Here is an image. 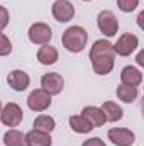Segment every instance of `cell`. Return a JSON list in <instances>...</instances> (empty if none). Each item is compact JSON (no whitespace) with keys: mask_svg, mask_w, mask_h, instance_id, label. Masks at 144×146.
Here are the masks:
<instances>
[{"mask_svg":"<svg viewBox=\"0 0 144 146\" xmlns=\"http://www.w3.org/2000/svg\"><path fill=\"white\" fill-rule=\"evenodd\" d=\"M90 61H92L93 72L97 75H108L115 63V53L112 44L105 39L95 41L90 49Z\"/></svg>","mask_w":144,"mask_h":146,"instance_id":"6da1fadb","label":"cell"},{"mask_svg":"<svg viewBox=\"0 0 144 146\" xmlns=\"http://www.w3.org/2000/svg\"><path fill=\"white\" fill-rule=\"evenodd\" d=\"M87 41H88V33L80 26L68 27L61 36V42L65 49H68L70 53H81L87 46Z\"/></svg>","mask_w":144,"mask_h":146,"instance_id":"7a4b0ae2","label":"cell"},{"mask_svg":"<svg viewBox=\"0 0 144 146\" xmlns=\"http://www.w3.org/2000/svg\"><path fill=\"white\" fill-rule=\"evenodd\" d=\"M24 119V112L22 109L15 104V102H9L5 107L0 110V121L2 124L9 126V127H17Z\"/></svg>","mask_w":144,"mask_h":146,"instance_id":"3957f363","label":"cell"},{"mask_svg":"<svg viewBox=\"0 0 144 146\" xmlns=\"http://www.w3.org/2000/svg\"><path fill=\"white\" fill-rule=\"evenodd\" d=\"M97 24H98V29L107 37L115 36L117 31H119V21H117L115 14L110 12V10H102L97 15Z\"/></svg>","mask_w":144,"mask_h":146,"instance_id":"277c9868","label":"cell"},{"mask_svg":"<svg viewBox=\"0 0 144 146\" xmlns=\"http://www.w3.org/2000/svg\"><path fill=\"white\" fill-rule=\"evenodd\" d=\"M137 46H139V39H137V36H134L131 33L122 34L115 44H112L114 53L119 56H129L131 53H134L137 49Z\"/></svg>","mask_w":144,"mask_h":146,"instance_id":"5b68a950","label":"cell"},{"mask_svg":"<svg viewBox=\"0 0 144 146\" xmlns=\"http://www.w3.org/2000/svg\"><path fill=\"white\" fill-rule=\"evenodd\" d=\"M63 87H65V80L59 73H44L41 76V88L49 95L61 94Z\"/></svg>","mask_w":144,"mask_h":146,"instance_id":"8992f818","label":"cell"},{"mask_svg":"<svg viewBox=\"0 0 144 146\" xmlns=\"http://www.w3.org/2000/svg\"><path fill=\"white\" fill-rule=\"evenodd\" d=\"M51 37H53V29L44 22H36L29 27V39L34 44H39V46L49 44Z\"/></svg>","mask_w":144,"mask_h":146,"instance_id":"52a82bcc","label":"cell"},{"mask_svg":"<svg viewBox=\"0 0 144 146\" xmlns=\"http://www.w3.org/2000/svg\"><path fill=\"white\" fill-rule=\"evenodd\" d=\"M27 106L29 109L34 110V112H42L51 106V95L46 94L42 88H36L29 94L27 97Z\"/></svg>","mask_w":144,"mask_h":146,"instance_id":"ba28073f","label":"cell"},{"mask_svg":"<svg viewBox=\"0 0 144 146\" xmlns=\"http://www.w3.org/2000/svg\"><path fill=\"white\" fill-rule=\"evenodd\" d=\"M51 12L58 22H70L75 15V7L70 0H56L53 3Z\"/></svg>","mask_w":144,"mask_h":146,"instance_id":"9c48e42d","label":"cell"},{"mask_svg":"<svg viewBox=\"0 0 144 146\" xmlns=\"http://www.w3.org/2000/svg\"><path fill=\"white\" fill-rule=\"evenodd\" d=\"M107 136L115 146H132L136 141L134 133L126 127H112V129H108Z\"/></svg>","mask_w":144,"mask_h":146,"instance_id":"30bf717a","label":"cell"},{"mask_svg":"<svg viewBox=\"0 0 144 146\" xmlns=\"http://www.w3.org/2000/svg\"><path fill=\"white\" fill-rule=\"evenodd\" d=\"M7 82H9V85H10L15 92H22V90H26V88L29 87L31 78H29L27 73L22 72V70H14V72L9 73Z\"/></svg>","mask_w":144,"mask_h":146,"instance_id":"8fae6325","label":"cell"},{"mask_svg":"<svg viewBox=\"0 0 144 146\" xmlns=\"http://www.w3.org/2000/svg\"><path fill=\"white\" fill-rule=\"evenodd\" d=\"M58 58H59V54H58V49H56L54 46L42 44V46L39 48V51H37V61H39L41 65H46V66L54 65V63L58 61Z\"/></svg>","mask_w":144,"mask_h":146,"instance_id":"7c38bea8","label":"cell"},{"mask_svg":"<svg viewBox=\"0 0 144 146\" xmlns=\"http://www.w3.org/2000/svg\"><path fill=\"white\" fill-rule=\"evenodd\" d=\"M26 143H27V146H51L53 139H51L49 133H42V131L32 129V131H29L26 134Z\"/></svg>","mask_w":144,"mask_h":146,"instance_id":"4fadbf2b","label":"cell"},{"mask_svg":"<svg viewBox=\"0 0 144 146\" xmlns=\"http://www.w3.org/2000/svg\"><path fill=\"white\" fill-rule=\"evenodd\" d=\"M81 115H83L85 119H88V121L92 122L93 127H100V126H104V124L107 122V119H105V115H104L102 109L93 107V106L85 107V109L81 110Z\"/></svg>","mask_w":144,"mask_h":146,"instance_id":"5bb4252c","label":"cell"},{"mask_svg":"<svg viewBox=\"0 0 144 146\" xmlns=\"http://www.w3.org/2000/svg\"><path fill=\"white\" fill-rule=\"evenodd\" d=\"M120 80H122L124 85L137 87V85H141V82H143V73L139 72L137 68H134V66H126V68L122 70V73H120Z\"/></svg>","mask_w":144,"mask_h":146,"instance_id":"9a60e30c","label":"cell"},{"mask_svg":"<svg viewBox=\"0 0 144 146\" xmlns=\"http://www.w3.org/2000/svg\"><path fill=\"white\" fill-rule=\"evenodd\" d=\"M70 127H71L75 133H80V134H87L92 129H95L92 126V122L88 119H85L83 115H71L70 117Z\"/></svg>","mask_w":144,"mask_h":146,"instance_id":"2e32d148","label":"cell"},{"mask_svg":"<svg viewBox=\"0 0 144 146\" xmlns=\"http://www.w3.org/2000/svg\"><path fill=\"white\" fill-rule=\"evenodd\" d=\"M102 112H104V115H105V119H107L108 122H117V121H120L122 119V107L120 106H117L115 102H104V106H102Z\"/></svg>","mask_w":144,"mask_h":146,"instance_id":"e0dca14e","label":"cell"},{"mask_svg":"<svg viewBox=\"0 0 144 146\" xmlns=\"http://www.w3.org/2000/svg\"><path fill=\"white\" fill-rule=\"evenodd\" d=\"M3 143H5V146H27L26 134L17 129H9L3 134Z\"/></svg>","mask_w":144,"mask_h":146,"instance_id":"ac0fdd59","label":"cell"},{"mask_svg":"<svg viewBox=\"0 0 144 146\" xmlns=\"http://www.w3.org/2000/svg\"><path fill=\"white\" fill-rule=\"evenodd\" d=\"M117 97L126 102V104H131L137 99V87H129V85H119L117 87Z\"/></svg>","mask_w":144,"mask_h":146,"instance_id":"d6986e66","label":"cell"},{"mask_svg":"<svg viewBox=\"0 0 144 146\" xmlns=\"http://www.w3.org/2000/svg\"><path fill=\"white\" fill-rule=\"evenodd\" d=\"M54 126H56V122H54V119L51 117V115H39L36 117V121H34V129L37 131H42V133H49L51 134V131L54 129Z\"/></svg>","mask_w":144,"mask_h":146,"instance_id":"ffe728a7","label":"cell"},{"mask_svg":"<svg viewBox=\"0 0 144 146\" xmlns=\"http://www.w3.org/2000/svg\"><path fill=\"white\" fill-rule=\"evenodd\" d=\"M10 53H12V42H10V39L5 34L0 33V56H7Z\"/></svg>","mask_w":144,"mask_h":146,"instance_id":"44dd1931","label":"cell"},{"mask_svg":"<svg viewBox=\"0 0 144 146\" xmlns=\"http://www.w3.org/2000/svg\"><path fill=\"white\" fill-rule=\"evenodd\" d=\"M139 5V0H117V7L122 12H132Z\"/></svg>","mask_w":144,"mask_h":146,"instance_id":"7402d4cb","label":"cell"},{"mask_svg":"<svg viewBox=\"0 0 144 146\" xmlns=\"http://www.w3.org/2000/svg\"><path fill=\"white\" fill-rule=\"evenodd\" d=\"M9 19H10V15H9V10L5 9V7H2L0 5V33L7 27V24H9Z\"/></svg>","mask_w":144,"mask_h":146,"instance_id":"603a6c76","label":"cell"},{"mask_svg":"<svg viewBox=\"0 0 144 146\" xmlns=\"http://www.w3.org/2000/svg\"><path fill=\"white\" fill-rule=\"evenodd\" d=\"M81 146H107L100 138H90V139H87V141H83V145Z\"/></svg>","mask_w":144,"mask_h":146,"instance_id":"cb8c5ba5","label":"cell"},{"mask_svg":"<svg viewBox=\"0 0 144 146\" xmlns=\"http://www.w3.org/2000/svg\"><path fill=\"white\" fill-rule=\"evenodd\" d=\"M137 63H139V65H144V53L143 51L137 54Z\"/></svg>","mask_w":144,"mask_h":146,"instance_id":"d4e9b609","label":"cell"},{"mask_svg":"<svg viewBox=\"0 0 144 146\" xmlns=\"http://www.w3.org/2000/svg\"><path fill=\"white\" fill-rule=\"evenodd\" d=\"M0 110H2V100H0Z\"/></svg>","mask_w":144,"mask_h":146,"instance_id":"484cf974","label":"cell"},{"mask_svg":"<svg viewBox=\"0 0 144 146\" xmlns=\"http://www.w3.org/2000/svg\"><path fill=\"white\" fill-rule=\"evenodd\" d=\"M85 2H90V0H85Z\"/></svg>","mask_w":144,"mask_h":146,"instance_id":"4316f807","label":"cell"}]
</instances>
